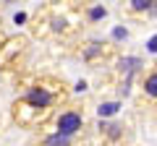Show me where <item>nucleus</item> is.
I'll return each instance as SVG.
<instances>
[{
  "label": "nucleus",
  "mask_w": 157,
  "mask_h": 146,
  "mask_svg": "<svg viewBox=\"0 0 157 146\" xmlns=\"http://www.w3.org/2000/svg\"><path fill=\"white\" fill-rule=\"evenodd\" d=\"M68 136H60V133H55V136H50V138L45 141V146H68Z\"/></svg>",
  "instance_id": "4"
},
{
  "label": "nucleus",
  "mask_w": 157,
  "mask_h": 146,
  "mask_svg": "<svg viewBox=\"0 0 157 146\" xmlns=\"http://www.w3.org/2000/svg\"><path fill=\"white\" fill-rule=\"evenodd\" d=\"M152 5V0H131V8L134 11H144V8Z\"/></svg>",
  "instance_id": "5"
},
{
  "label": "nucleus",
  "mask_w": 157,
  "mask_h": 146,
  "mask_svg": "<svg viewBox=\"0 0 157 146\" xmlns=\"http://www.w3.org/2000/svg\"><path fill=\"white\" fill-rule=\"evenodd\" d=\"M144 91H147L149 97H157V71L147 76V81H144Z\"/></svg>",
  "instance_id": "3"
},
{
  "label": "nucleus",
  "mask_w": 157,
  "mask_h": 146,
  "mask_svg": "<svg viewBox=\"0 0 157 146\" xmlns=\"http://www.w3.org/2000/svg\"><path fill=\"white\" fill-rule=\"evenodd\" d=\"M81 123H84V120H81V115H78V112H63L60 118H58V133L71 138V136L81 128Z\"/></svg>",
  "instance_id": "1"
},
{
  "label": "nucleus",
  "mask_w": 157,
  "mask_h": 146,
  "mask_svg": "<svg viewBox=\"0 0 157 146\" xmlns=\"http://www.w3.org/2000/svg\"><path fill=\"white\" fill-rule=\"evenodd\" d=\"M26 99L32 102L34 107H47L50 97H47V91H42V89H34V91H29V94H26Z\"/></svg>",
  "instance_id": "2"
}]
</instances>
